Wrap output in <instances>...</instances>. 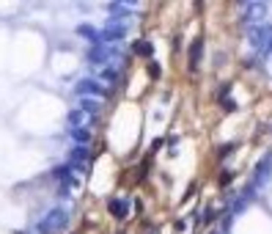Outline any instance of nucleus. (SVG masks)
<instances>
[{
  "instance_id": "f257e3e1",
  "label": "nucleus",
  "mask_w": 272,
  "mask_h": 234,
  "mask_svg": "<svg viewBox=\"0 0 272 234\" xmlns=\"http://www.w3.org/2000/svg\"><path fill=\"white\" fill-rule=\"evenodd\" d=\"M138 52H143V55H146V52H149V44H146V42H140V44H138Z\"/></svg>"
}]
</instances>
